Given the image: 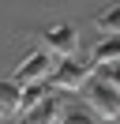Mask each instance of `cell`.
<instances>
[{"label": "cell", "mask_w": 120, "mask_h": 124, "mask_svg": "<svg viewBox=\"0 0 120 124\" xmlns=\"http://www.w3.org/2000/svg\"><path fill=\"white\" fill-rule=\"evenodd\" d=\"M86 105H90V113L101 116V120H116L120 116V90L109 83V79H90Z\"/></svg>", "instance_id": "1"}, {"label": "cell", "mask_w": 120, "mask_h": 124, "mask_svg": "<svg viewBox=\"0 0 120 124\" xmlns=\"http://www.w3.org/2000/svg\"><path fill=\"white\" fill-rule=\"evenodd\" d=\"M49 75H52V86H60V90H82L90 68H86V64H79L75 56H60V64H52Z\"/></svg>", "instance_id": "2"}, {"label": "cell", "mask_w": 120, "mask_h": 124, "mask_svg": "<svg viewBox=\"0 0 120 124\" xmlns=\"http://www.w3.org/2000/svg\"><path fill=\"white\" fill-rule=\"evenodd\" d=\"M45 49L56 53V56H75L79 53V34H75V26L71 23L49 26V30H45Z\"/></svg>", "instance_id": "3"}, {"label": "cell", "mask_w": 120, "mask_h": 124, "mask_svg": "<svg viewBox=\"0 0 120 124\" xmlns=\"http://www.w3.org/2000/svg\"><path fill=\"white\" fill-rule=\"evenodd\" d=\"M52 71V56L49 49H34V53H26L19 60V68H15V79L19 83H34V79H45Z\"/></svg>", "instance_id": "4"}, {"label": "cell", "mask_w": 120, "mask_h": 124, "mask_svg": "<svg viewBox=\"0 0 120 124\" xmlns=\"http://www.w3.org/2000/svg\"><path fill=\"white\" fill-rule=\"evenodd\" d=\"M64 113H68V109H64V101H60L56 94H45V98L38 101L30 113H22V116H26L30 124H52V120H64Z\"/></svg>", "instance_id": "5"}, {"label": "cell", "mask_w": 120, "mask_h": 124, "mask_svg": "<svg viewBox=\"0 0 120 124\" xmlns=\"http://www.w3.org/2000/svg\"><path fill=\"white\" fill-rule=\"evenodd\" d=\"M22 83L19 79H0V116H19Z\"/></svg>", "instance_id": "6"}, {"label": "cell", "mask_w": 120, "mask_h": 124, "mask_svg": "<svg viewBox=\"0 0 120 124\" xmlns=\"http://www.w3.org/2000/svg\"><path fill=\"white\" fill-rule=\"evenodd\" d=\"M90 60L94 64H112V60H120V34H109V38H101L94 45V53H90ZM90 64V68H94Z\"/></svg>", "instance_id": "7"}, {"label": "cell", "mask_w": 120, "mask_h": 124, "mask_svg": "<svg viewBox=\"0 0 120 124\" xmlns=\"http://www.w3.org/2000/svg\"><path fill=\"white\" fill-rule=\"evenodd\" d=\"M45 86H41V79H34V83H22V101H19V113H30V109L38 105V101L45 98Z\"/></svg>", "instance_id": "8"}, {"label": "cell", "mask_w": 120, "mask_h": 124, "mask_svg": "<svg viewBox=\"0 0 120 124\" xmlns=\"http://www.w3.org/2000/svg\"><path fill=\"white\" fill-rule=\"evenodd\" d=\"M98 30L101 34H120V4H112V8H105L98 15Z\"/></svg>", "instance_id": "9"}, {"label": "cell", "mask_w": 120, "mask_h": 124, "mask_svg": "<svg viewBox=\"0 0 120 124\" xmlns=\"http://www.w3.org/2000/svg\"><path fill=\"white\" fill-rule=\"evenodd\" d=\"M105 68H109V71H105V79H109V83H112V86H116V90H120V60H112V64H105Z\"/></svg>", "instance_id": "10"}, {"label": "cell", "mask_w": 120, "mask_h": 124, "mask_svg": "<svg viewBox=\"0 0 120 124\" xmlns=\"http://www.w3.org/2000/svg\"><path fill=\"white\" fill-rule=\"evenodd\" d=\"M64 120H71V124H86L90 116H86V113H64Z\"/></svg>", "instance_id": "11"}]
</instances>
